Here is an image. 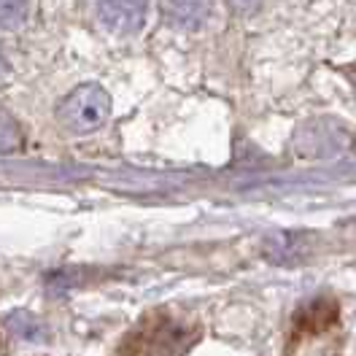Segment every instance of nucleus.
I'll use <instances>...</instances> for the list:
<instances>
[{
    "instance_id": "5",
    "label": "nucleus",
    "mask_w": 356,
    "mask_h": 356,
    "mask_svg": "<svg viewBox=\"0 0 356 356\" xmlns=\"http://www.w3.org/2000/svg\"><path fill=\"white\" fill-rule=\"evenodd\" d=\"M22 143H24V135H22L19 122H17L8 111L0 108V156L19 152Z\"/></svg>"
},
{
    "instance_id": "6",
    "label": "nucleus",
    "mask_w": 356,
    "mask_h": 356,
    "mask_svg": "<svg viewBox=\"0 0 356 356\" xmlns=\"http://www.w3.org/2000/svg\"><path fill=\"white\" fill-rule=\"evenodd\" d=\"M27 19V0H0V27L14 30Z\"/></svg>"
},
{
    "instance_id": "3",
    "label": "nucleus",
    "mask_w": 356,
    "mask_h": 356,
    "mask_svg": "<svg viewBox=\"0 0 356 356\" xmlns=\"http://www.w3.org/2000/svg\"><path fill=\"white\" fill-rule=\"evenodd\" d=\"M208 14H211L208 0H162L165 22L178 30H197L205 24Z\"/></svg>"
},
{
    "instance_id": "8",
    "label": "nucleus",
    "mask_w": 356,
    "mask_h": 356,
    "mask_svg": "<svg viewBox=\"0 0 356 356\" xmlns=\"http://www.w3.org/2000/svg\"><path fill=\"white\" fill-rule=\"evenodd\" d=\"M6 70V57H3V51H0V73Z\"/></svg>"
},
{
    "instance_id": "9",
    "label": "nucleus",
    "mask_w": 356,
    "mask_h": 356,
    "mask_svg": "<svg viewBox=\"0 0 356 356\" xmlns=\"http://www.w3.org/2000/svg\"><path fill=\"white\" fill-rule=\"evenodd\" d=\"M348 73H351V81H354V89H356V67H351Z\"/></svg>"
},
{
    "instance_id": "2",
    "label": "nucleus",
    "mask_w": 356,
    "mask_h": 356,
    "mask_svg": "<svg viewBox=\"0 0 356 356\" xmlns=\"http://www.w3.org/2000/svg\"><path fill=\"white\" fill-rule=\"evenodd\" d=\"M149 0H97V17L119 35L138 33L146 22Z\"/></svg>"
},
{
    "instance_id": "7",
    "label": "nucleus",
    "mask_w": 356,
    "mask_h": 356,
    "mask_svg": "<svg viewBox=\"0 0 356 356\" xmlns=\"http://www.w3.org/2000/svg\"><path fill=\"white\" fill-rule=\"evenodd\" d=\"M227 3H229V8L238 11V14H251V11L259 8L262 0H227Z\"/></svg>"
},
{
    "instance_id": "4",
    "label": "nucleus",
    "mask_w": 356,
    "mask_h": 356,
    "mask_svg": "<svg viewBox=\"0 0 356 356\" xmlns=\"http://www.w3.org/2000/svg\"><path fill=\"white\" fill-rule=\"evenodd\" d=\"M334 318V305L332 302H327V300H316L313 305H308L305 311L297 316V327H302V330H324L327 324H332Z\"/></svg>"
},
{
    "instance_id": "1",
    "label": "nucleus",
    "mask_w": 356,
    "mask_h": 356,
    "mask_svg": "<svg viewBox=\"0 0 356 356\" xmlns=\"http://www.w3.org/2000/svg\"><path fill=\"white\" fill-rule=\"evenodd\" d=\"M111 116V97L108 92L97 84H81L76 87L67 97H63L57 119L73 135L97 133Z\"/></svg>"
}]
</instances>
